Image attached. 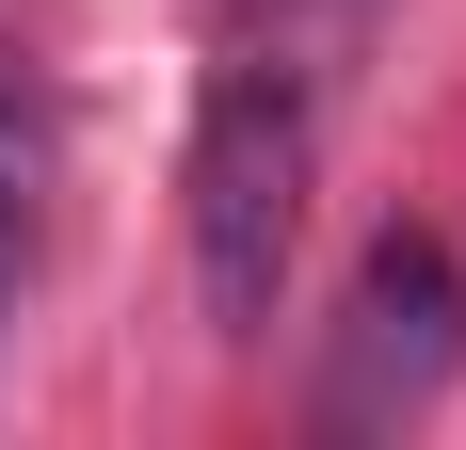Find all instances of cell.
Returning a JSON list of instances; mask_svg holds the SVG:
<instances>
[{
	"label": "cell",
	"mask_w": 466,
	"mask_h": 450,
	"mask_svg": "<svg viewBox=\"0 0 466 450\" xmlns=\"http://www.w3.org/2000/svg\"><path fill=\"white\" fill-rule=\"evenodd\" d=\"M466 354V273L434 225H386L370 258H354V306H338V370H322V418L338 435H386V418H419Z\"/></svg>",
	"instance_id": "2"
},
{
	"label": "cell",
	"mask_w": 466,
	"mask_h": 450,
	"mask_svg": "<svg viewBox=\"0 0 466 450\" xmlns=\"http://www.w3.org/2000/svg\"><path fill=\"white\" fill-rule=\"evenodd\" d=\"M258 16H354V0H258Z\"/></svg>",
	"instance_id": "4"
},
{
	"label": "cell",
	"mask_w": 466,
	"mask_h": 450,
	"mask_svg": "<svg viewBox=\"0 0 466 450\" xmlns=\"http://www.w3.org/2000/svg\"><path fill=\"white\" fill-rule=\"evenodd\" d=\"M289 241H306V97L289 65H226L193 113V290L209 338H274Z\"/></svg>",
	"instance_id": "1"
},
{
	"label": "cell",
	"mask_w": 466,
	"mask_h": 450,
	"mask_svg": "<svg viewBox=\"0 0 466 450\" xmlns=\"http://www.w3.org/2000/svg\"><path fill=\"white\" fill-rule=\"evenodd\" d=\"M33 193H48V113L0 81V322H16V258H33Z\"/></svg>",
	"instance_id": "3"
}]
</instances>
